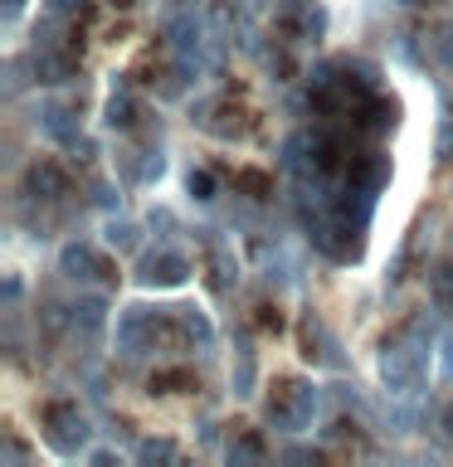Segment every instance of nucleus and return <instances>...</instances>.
<instances>
[{
    "instance_id": "f257e3e1",
    "label": "nucleus",
    "mask_w": 453,
    "mask_h": 467,
    "mask_svg": "<svg viewBox=\"0 0 453 467\" xmlns=\"http://www.w3.org/2000/svg\"><path fill=\"white\" fill-rule=\"evenodd\" d=\"M239 185H244V190H254L258 200L269 195V181H263V175H254V171H248V175H239Z\"/></svg>"
}]
</instances>
